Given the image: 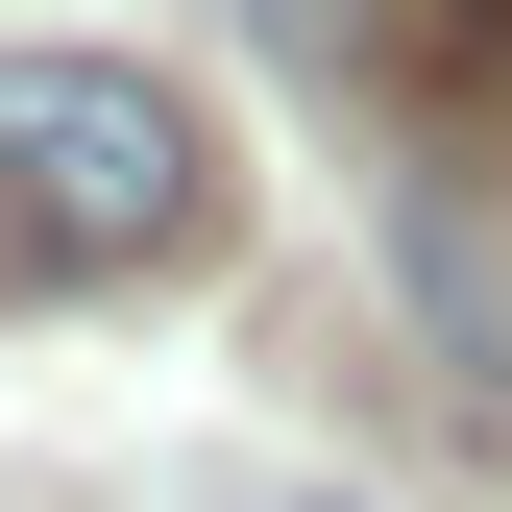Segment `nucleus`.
Wrapping results in <instances>:
<instances>
[{"label":"nucleus","instance_id":"1","mask_svg":"<svg viewBox=\"0 0 512 512\" xmlns=\"http://www.w3.org/2000/svg\"><path fill=\"white\" fill-rule=\"evenodd\" d=\"M220 220V147L122 49H0V293H122Z\"/></svg>","mask_w":512,"mask_h":512},{"label":"nucleus","instance_id":"2","mask_svg":"<svg viewBox=\"0 0 512 512\" xmlns=\"http://www.w3.org/2000/svg\"><path fill=\"white\" fill-rule=\"evenodd\" d=\"M269 512H342V488H269Z\"/></svg>","mask_w":512,"mask_h":512}]
</instances>
